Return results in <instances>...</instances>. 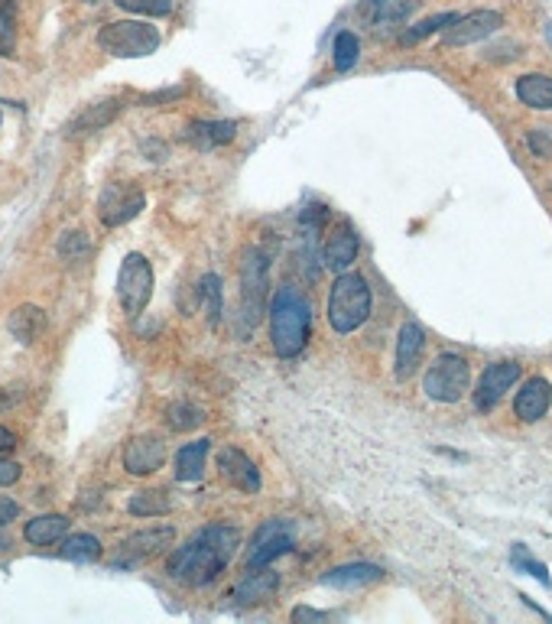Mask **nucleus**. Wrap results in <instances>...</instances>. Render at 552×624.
Wrapping results in <instances>:
<instances>
[{
  "label": "nucleus",
  "mask_w": 552,
  "mask_h": 624,
  "mask_svg": "<svg viewBox=\"0 0 552 624\" xmlns=\"http://www.w3.org/2000/svg\"><path fill=\"white\" fill-rule=\"evenodd\" d=\"M419 0H374V17L371 26L377 33H393L413 17Z\"/></svg>",
  "instance_id": "nucleus-23"
},
{
  "label": "nucleus",
  "mask_w": 552,
  "mask_h": 624,
  "mask_svg": "<svg viewBox=\"0 0 552 624\" xmlns=\"http://www.w3.org/2000/svg\"><path fill=\"white\" fill-rule=\"evenodd\" d=\"M117 296L130 319H137L147 309L153 296V267L143 254H127L121 273H117Z\"/></svg>",
  "instance_id": "nucleus-7"
},
{
  "label": "nucleus",
  "mask_w": 552,
  "mask_h": 624,
  "mask_svg": "<svg viewBox=\"0 0 552 624\" xmlns=\"http://www.w3.org/2000/svg\"><path fill=\"white\" fill-rule=\"evenodd\" d=\"M468 381H471V368L462 355L455 351H442V355L429 364V371L423 377V390L429 400L436 403H458L468 394Z\"/></svg>",
  "instance_id": "nucleus-6"
},
{
  "label": "nucleus",
  "mask_w": 552,
  "mask_h": 624,
  "mask_svg": "<svg viewBox=\"0 0 552 624\" xmlns=\"http://www.w3.org/2000/svg\"><path fill=\"white\" fill-rule=\"evenodd\" d=\"M23 537L30 540L33 546H52L69 537V517L62 514H39L33 520H26Z\"/></svg>",
  "instance_id": "nucleus-22"
},
{
  "label": "nucleus",
  "mask_w": 552,
  "mask_h": 624,
  "mask_svg": "<svg viewBox=\"0 0 552 624\" xmlns=\"http://www.w3.org/2000/svg\"><path fill=\"white\" fill-rule=\"evenodd\" d=\"M367 316H371V286H367V280L354 270L338 273L332 293H328V322H332V329L338 335H351L367 322Z\"/></svg>",
  "instance_id": "nucleus-3"
},
{
  "label": "nucleus",
  "mask_w": 552,
  "mask_h": 624,
  "mask_svg": "<svg viewBox=\"0 0 552 624\" xmlns=\"http://www.w3.org/2000/svg\"><path fill=\"white\" fill-rule=\"evenodd\" d=\"M527 147L540 156V160H552V127H533L527 134Z\"/></svg>",
  "instance_id": "nucleus-37"
},
{
  "label": "nucleus",
  "mask_w": 552,
  "mask_h": 624,
  "mask_svg": "<svg viewBox=\"0 0 552 624\" xmlns=\"http://www.w3.org/2000/svg\"><path fill=\"white\" fill-rule=\"evenodd\" d=\"M293 621H325V615L312 608H293Z\"/></svg>",
  "instance_id": "nucleus-40"
},
{
  "label": "nucleus",
  "mask_w": 552,
  "mask_h": 624,
  "mask_svg": "<svg viewBox=\"0 0 552 624\" xmlns=\"http://www.w3.org/2000/svg\"><path fill=\"white\" fill-rule=\"evenodd\" d=\"M510 566H514L517 572H527V576H536L543 585H549V572H546V566L540 563V559H533L530 556V550L523 543H514L510 546Z\"/></svg>",
  "instance_id": "nucleus-31"
},
{
  "label": "nucleus",
  "mask_w": 552,
  "mask_h": 624,
  "mask_svg": "<svg viewBox=\"0 0 552 624\" xmlns=\"http://www.w3.org/2000/svg\"><path fill=\"white\" fill-rule=\"evenodd\" d=\"M208 449H212V442H208V439H199V442H189V446H182L176 452V478L179 481H199L202 472H205Z\"/></svg>",
  "instance_id": "nucleus-26"
},
{
  "label": "nucleus",
  "mask_w": 552,
  "mask_h": 624,
  "mask_svg": "<svg viewBox=\"0 0 552 624\" xmlns=\"http://www.w3.org/2000/svg\"><path fill=\"white\" fill-rule=\"evenodd\" d=\"M91 251V241H88V234L85 231H69V234H62V241H59V257L65 260H82L88 257Z\"/></svg>",
  "instance_id": "nucleus-36"
},
{
  "label": "nucleus",
  "mask_w": 552,
  "mask_h": 624,
  "mask_svg": "<svg viewBox=\"0 0 552 624\" xmlns=\"http://www.w3.org/2000/svg\"><path fill=\"white\" fill-rule=\"evenodd\" d=\"M238 546H241V530L205 527L202 533H195L189 543L176 546L166 569L176 582L189 585V589H202V585L215 582L221 572H225Z\"/></svg>",
  "instance_id": "nucleus-1"
},
{
  "label": "nucleus",
  "mask_w": 552,
  "mask_h": 624,
  "mask_svg": "<svg viewBox=\"0 0 552 624\" xmlns=\"http://www.w3.org/2000/svg\"><path fill=\"white\" fill-rule=\"evenodd\" d=\"M504 26V17L497 10H475L458 17L449 30H445V46H468V43H481L491 33H497Z\"/></svg>",
  "instance_id": "nucleus-10"
},
{
  "label": "nucleus",
  "mask_w": 552,
  "mask_h": 624,
  "mask_svg": "<svg viewBox=\"0 0 552 624\" xmlns=\"http://www.w3.org/2000/svg\"><path fill=\"white\" fill-rule=\"evenodd\" d=\"M166 462V446L160 436H134L124 449V468L130 475H153Z\"/></svg>",
  "instance_id": "nucleus-14"
},
{
  "label": "nucleus",
  "mask_w": 552,
  "mask_h": 624,
  "mask_svg": "<svg viewBox=\"0 0 552 624\" xmlns=\"http://www.w3.org/2000/svg\"><path fill=\"white\" fill-rule=\"evenodd\" d=\"M276 589H280V576L270 569V566H260V569H247V576L234 585V598H238L241 605H257L270 598Z\"/></svg>",
  "instance_id": "nucleus-19"
},
{
  "label": "nucleus",
  "mask_w": 552,
  "mask_h": 624,
  "mask_svg": "<svg viewBox=\"0 0 552 624\" xmlns=\"http://www.w3.org/2000/svg\"><path fill=\"white\" fill-rule=\"evenodd\" d=\"M62 556L72 559V563H95V559H101V540L91 537V533H72L62 543Z\"/></svg>",
  "instance_id": "nucleus-28"
},
{
  "label": "nucleus",
  "mask_w": 552,
  "mask_h": 624,
  "mask_svg": "<svg viewBox=\"0 0 552 624\" xmlns=\"http://www.w3.org/2000/svg\"><path fill=\"white\" fill-rule=\"evenodd\" d=\"M426 351V332L419 322H406L400 329V342H397V381H406L413 377L419 361H423Z\"/></svg>",
  "instance_id": "nucleus-15"
},
{
  "label": "nucleus",
  "mask_w": 552,
  "mask_h": 624,
  "mask_svg": "<svg viewBox=\"0 0 552 624\" xmlns=\"http://www.w3.org/2000/svg\"><path fill=\"white\" fill-rule=\"evenodd\" d=\"M270 296V260L260 247H251L241 260V335L254 332Z\"/></svg>",
  "instance_id": "nucleus-4"
},
{
  "label": "nucleus",
  "mask_w": 552,
  "mask_h": 624,
  "mask_svg": "<svg viewBox=\"0 0 552 624\" xmlns=\"http://www.w3.org/2000/svg\"><path fill=\"white\" fill-rule=\"evenodd\" d=\"M218 472H221V478L228 481V485H234V488L244 491V494H257L260 488H264V481H260V472H257L254 459L247 452L234 449V446H225V449L218 452Z\"/></svg>",
  "instance_id": "nucleus-12"
},
{
  "label": "nucleus",
  "mask_w": 552,
  "mask_h": 624,
  "mask_svg": "<svg viewBox=\"0 0 552 624\" xmlns=\"http://www.w3.org/2000/svg\"><path fill=\"white\" fill-rule=\"evenodd\" d=\"M17 514H20V504H17V501L0 498V527L10 524V520H17Z\"/></svg>",
  "instance_id": "nucleus-39"
},
{
  "label": "nucleus",
  "mask_w": 552,
  "mask_h": 624,
  "mask_svg": "<svg viewBox=\"0 0 552 624\" xmlns=\"http://www.w3.org/2000/svg\"><path fill=\"white\" fill-rule=\"evenodd\" d=\"M312 309L293 286H280L270 303V345L280 358H296L309 342Z\"/></svg>",
  "instance_id": "nucleus-2"
},
{
  "label": "nucleus",
  "mask_w": 552,
  "mask_h": 624,
  "mask_svg": "<svg viewBox=\"0 0 552 624\" xmlns=\"http://www.w3.org/2000/svg\"><path fill=\"white\" fill-rule=\"evenodd\" d=\"M205 420L199 407H192V403H173V407L166 410V423L176 429V433H186V429H195Z\"/></svg>",
  "instance_id": "nucleus-33"
},
{
  "label": "nucleus",
  "mask_w": 552,
  "mask_h": 624,
  "mask_svg": "<svg viewBox=\"0 0 552 624\" xmlns=\"http://www.w3.org/2000/svg\"><path fill=\"white\" fill-rule=\"evenodd\" d=\"M10 449H17V436H13L7 426H0V452H10Z\"/></svg>",
  "instance_id": "nucleus-41"
},
{
  "label": "nucleus",
  "mask_w": 552,
  "mask_h": 624,
  "mask_svg": "<svg viewBox=\"0 0 552 624\" xmlns=\"http://www.w3.org/2000/svg\"><path fill=\"white\" fill-rule=\"evenodd\" d=\"M124 108V101L121 98H108V101H98V104H91V108H85L78 117H72L69 124H65V134L69 137H78V134H88V130H101V127H108L117 114H121Z\"/></svg>",
  "instance_id": "nucleus-20"
},
{
  "label": "nucleus",
  "mask_w": 552,
  "mask_h": 624,
  "mask_svg": "<svg viewBox=\"0 0 552 624\" xmlns=\"http://www.w3.org/2000/svg\"><path fill=\"white\" fill-rule=\"evenodd\" d=\"M4 403H7V400H4V390H0V407H4Z\"/></svg>",
  "instance_id": "nucleus-42"
},
{
  "label": "nucleus",
  "mask_w": 552,
  "mask_h": 624,
  "mask_svg": "<svg viewBox=\"0 0 552 624\" xmlns=\"http://www.w3.org/2000/svg\"><path fill=\"white\" fill-rule=\"evenodd\" d=\"M199 303L208 312V325H218V319H221V283H218L215 273H208V277L202 280V286H199Z\"/></svg>",
  "instance_id": "nucleus-32"
},
{
  "label": "nucleus",
  "mask_w": 552,
  "mask_h": 624,
  "mask_svg": "<svg viewBox=\"0 0 552 624\" xmlns=\"http://www.w3.org/2000/svg\"><path fill=\"white\" fill-rule=\"evenodd\" d=\"M455 20H458V13H436V17L419 20L416 26H406V30L400 33V46H416V43H423L426 36L449 30V26H452Z\"/></svg>",
  "instance_id": "nucleus-27"
},
{
  "label": "nucleus",
  "mask_w": 552,
  "mask_h": 624,
  "mask_svg": "<svg viewBox=\"0 0 552 624\" xmlns=\"http://www.w3.org/2000/svg\"><path fill=\"white\" fill-rule=\"evenodd\" d=\"M17 39V4L13 0H0V56H7Z\"/></svg>",
  "instance_id": "nucleus-34"
},
{
  "label": "nucleus",
  "mask_w": 552,
  "mask_h": 624,
  "mask_svg": "<svg viewBox=\"0 0 552 624\" xmlns=\"http://www.w3.org/2000/svg\"><path fill=\"white\" fill-rule=\"evenodd\" d=\"M143 205H147V195L137 186H130V182H111L98 199V218H101V225L121 228L130 218L140 215Z\"/></svg>",
  "instance_id": "nucleus-8"
},
{
  "label": "nucleus",
  "mask_w": 552,
  "mask_h": 624,
  "mask_svg": "<svg viewBox=\"0 0 552 624\" xmlns=\"http://www.w3.org/2000/svg\"><path fill=\"white\" fill-rule=\"evenodd\" d=\"M361 56V43H358V36H354L351 30H341L335 36V46H332V59H335V69L338 72H348L354 69V62H358Z\"/></svg>",
  "instance_id": "nucleus-30"
},
{
  "label": "nucleus",
  "mask_w": 552,
  "mask_h": 624,
  "mask_svg": "<svg viewBox=\"0 0 552 624\" xmlns=\"http://www.w3.org/2000/svg\"><path fill=\"white\" fill-rule=\"evenodd\" d=\"M293 550V533L283 524V520H270L257 530L254 537V546H251V559H247V569H260V566H270L276 563L280 556H286Z\"/></svg>",
  "instance_id": "nucleus-11"
},
{
  "label": "nucleus",
  "mask_w": 552,
  "mask_h": 624,
  "mask_svg": "<svg viewBox=\"0 0 552 624\" xmlns=\"http://www.w3.org/2000/svg\"><path fill=\"white\" fill-rule=\"evenodd\" d=\"M20 475H23V468L17 462L0 459V488H7V485H13V481H20Z\"/></svg>",
  "instance_id": "nucleus-38"
},
{
  "label": "nucleus",
  "mask_w": 552,
  "mask_h": 624,
  "mask_svg": "<svg viewBox=\"0 0 552 624\" xmlns=\"http://www.w3.org/2000/svg\"><path fill=\"white\" fill-rule=\"evenodd\" d=\"M173 511V501L166 498V491H140L130 498V514L137 517H163Z\"/></svg>",
  "instance_id": "nucleus-29"
},
{
  "label": "nucleus",
  "mask_w": 552,
  "mask_h": 624,
  "mask_svg": "<svg viewBox=\"0 0 552 624\" xmlns=\"http://www.w3.org/2000/svg\"><path fill=\"white\" fill-rule=\"evenodd\" d=\"M377 579H384V569L371 566V563H351V566H338L332 572H325L322 582L332 585V589H358V585H371Z\"/></svg>",
  "instance_id": "nucleus-24"
},
{
  "label": "nucleus",
  "mask_w": 552,
  "mask_h": 624,
  "mask_svg": "<svg viewBox=\"0 0 552 624\" xmlns=\"http://www.w3.org/2000/svg\"><path fill=\"white\" fill-rule=\"evenodd\" d=\"M238 137V124L234 121H192L186 130H182V140L195 150H215L225 147Z\"/></svg>",
  "instance_id": "nucleus-17"
},
{
  "label": "nucleus",
  "mask_w": 552,
  "mask_h": 624,
  "mask_svg": "<svg viewBox=\"0 0 552 624\" xmlns=\"http://www.w3.org/2000/svg\"><path fill=\"white\" fill-rule=\"evenodd\" d=\"M520 381V364L517 361H494L484 368L478 390H475V407L478 410H494L497 403L507 397V390Z\"/></svg>",
  "instance_id": "nucleus-9"
},
{
  "label": "nucleus",
  "mask_w": 552,
  "mask_h": 624,
  "mask_svg": "<svg viewBox=\"0 0 552 624\" xmlns=\"http://www.w3.org/2000/svg\"><path fill=\"white\" fill-rule=\"evenodd\" d=\"M7 329H10V335L17 338V342H23V345H33L39 335L46 332V312L39 309V306H17L10 312V319H7Z\"/></svg>",
  "instance_id": "nucleus-21"
},
{
  "label": "nucleus",
  "mask_w": 552,
  "mask_h": 624,
  "mask_svg": "<svg viewBox=\"0 0 552 624\" xmlns=\"http://www.w3.org/2000/svg\"><path fill=\"white\" fill-rule=\"evenodd\" d=\"M98 46L117 59H143L160 49V30L140 20H117L104 23L98 33Z\"/></svg>",
  "instance_id": "nucleus-5"
},
{
  "label": "nucleus",
  "mask_w": 552,
  "mask_h": 624,
  "mask_svg": "<svg viewBox=\"0 0 552 624\" xmlns=\"http://www.w3.org/2000/svg\"><path fill=\"white\" fill-rule=\"evenodd\" d=\"M549 407H552V384L546 381V377H533V381H527L517 394V400H514V410H517V416L523 423L543 420V416L549 413Z\"/></svg>",
  "instance_id": "nucleus-18"
},
{
  "label": "nucleus",
  "mask_w": 552,
  "mask_h": 624,
  "mask_svg": "<svg viewBox=\"0 0 552 624\" xmlns=\"http://www.w3.org/2000/svg\"><path fill=\"white\" fill-rule=\"evenodd\" d=\"M121 10L140 13V17H169L173 13V0H114Z\"/></svg>",
  "instance_id": "nucleus-35"
},
{
  "label": "nucleus",
  "mask_w": 552,
  "mask_h": 624,
  "mask_svg": "<svg viewBox=\"0 0 552 624\" xmlns=\"http://www.w3.org/2000/svg\"><path fill=\"white\" fill-rule=\"evenodd\" d=\"M517 98L533 111H552V78L530 72L517 78Z\"/></svg>",
  "instance_id": "nucleus-25"
},
{
  "label": "nucleus",
  "mask_w": 552,
  "mask_h": 624,
  "mask_svg": "<svg viewBox=\"0 0 552 624\" xmlns=\"http://www.w3.org/2000/svg\"><path fill=\"white\" fill-rule=\"evenodd\" d=\"M354 257H358V231L348 218H338L322 247V264L335 273H345L354 264Z\"/></svg>",
  "instance_id": "nucleus-13"
},
{
  "label": "nucleus",
  "mask_w": 552,
  "mask_h": 624,
  "mask_svg": "<svg viewBox=\"0 0 552 624\" xmlns=\"http://www.w3.org/2000/svg\"><path fill=\"white\" fill-rule=\"evenodd\" d=\"M176 540V530L173 527H150V530H140V533H130L121 546V556H117V563H134V559H143V556H153L160 553L163 546H169Z\"/></svg>",
  "instance_id": "nucleus-16"
}]
</instances>
